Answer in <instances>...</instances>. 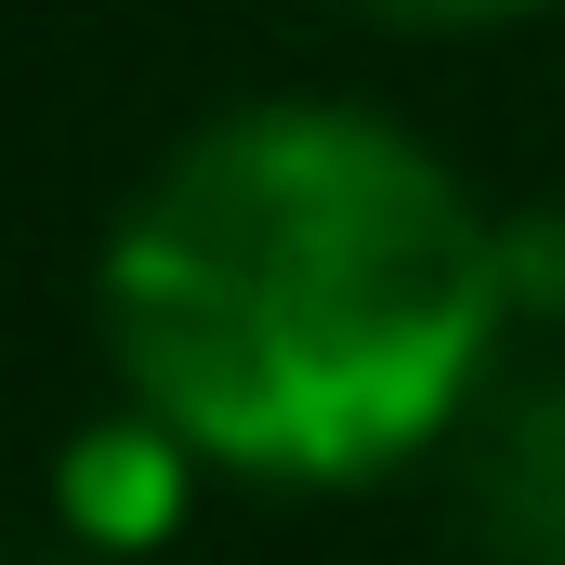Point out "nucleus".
<instances>
[{"instance_id": "f257e3e1", "label": "nucleus", "mask_w": 565, "mask_h": 565, "mask_svg": "<svg viewBox=\"0 0 565 565\" xmlns=\"http://www.w3.org/2000/svg\"><path fill=\"white\" fill-rule=\"evenodd\" d=\"M500 316V224L447 158L329 106L264 93L184 132L106 237V342L171 434L355 473L460 395Z\"/></svg>"}, {"instance_id": "f03ea898", "label": "nucleus", "mask_w": 565, "mask_h": 565, "mask_svg": "<svg viewBox=\"0 0 565 565\" xmlns=\"http://www.w3.org/2000/svg\"><path fill=\"white\" fill-rule=\"evenodd\" d=\"M473 526L500 565H565V382H513L473 434Z\"/></svg>"}, {"instance_id": "7ed1b4c3", "label": "nucleus", "mask_w": 565, "mask_h": 565, "mask_svg": "<svg viewBox=\"0 0 565 565\" xmlns=\"http://www.w3.org/2000/svg\"><path fill=\"white\" fill-rule=\"evenodd\" d=\"M66 526H93V540H145L171 500H184V447H171V422H93L79 447H66Z\"/></svg>"}, {"instance_id": "20e7f679", "label": "nucleus", "mask_w": 565, "mask_h": 565, "mask_svg": "<svg viewBox=\"0 0 565 565\" xmlns=\"http://www.w3.org/2000/svg\"><path fill=\"white\" fill-rule=\"evenodd\" d=\"M565 302V211H526V224H500V302Z\"/></svg>"}, {"instance_id": "39448f33", "label": "nucleus", "mask_w": 565, "mask_h": 565, "mask_svg": "<svg viewBox=\"0 0 565 565\" xmlns=\"http://www.w3.org/2000/svg\"><path fill=\"white\" fill-rule=\"evenodd\" d=\"M395 13H500V0H395Z\"/></svg>"}, {"instance_id": "423d86ee", "label": "nucleus", "mask_w": 565, "mask_h": 565, "mask_svg": "<svg viewBox=\"0 0 565 565\" xmlns=\"http://www.w3.org/2000/svg\"><path fill=\"white\" fill-rule=\"evenodd\" d=\"M40 565H53V553H40Z\"/></svg>"}]
</instances>
